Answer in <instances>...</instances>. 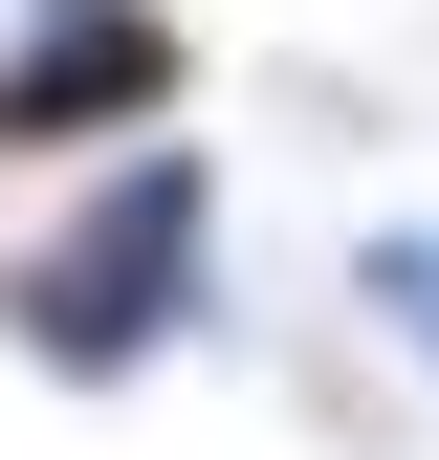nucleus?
<instances>
[{
  "label": "nucleus",
  "mask_w": 439,
  "mask_h": 460,
  "mask_svg": "<svg viewBox=\"0 0 439 460\" xmlns=\"http://www.w3.org/2000/svg\"><path fill=\"white\" fill-rule=\"evenodd\" d=\"M220 329V154L154 132V154H88L44 176V219L0 242V351L44 394H132Z\"/></svg>",
  "instance_id": "1"
},
{
  "label": "nucleus",
  "mask_w": 439,
  "mask_h": 460,
  "mask_svg": "<svg viewBox=\"0 0 439 460\" xmlns=\"http://www.w3.org/2000/svg\"><path fill=\"white\" fill-rule=\"evenodd\" d=\"M198 132V22L176 0H0V176H88V154Z\"/></svg>",
  "instance_id": "2"
},
{
  "label": "nucleus",
  "mask_w": 439,
  "mask_h": 460,
  "mask_svg": "<svg viewBox=\"0 0 439 460\" xmlns=\"http://www.w3.org/2000/svg\"><path fill=\"white\" fill-rule=\"evenodd\" d=\"M352 285H373V329L439 373V219H373V263H352Z\"/></svg>",
  "instance_id": "3"
}]
</instances>
